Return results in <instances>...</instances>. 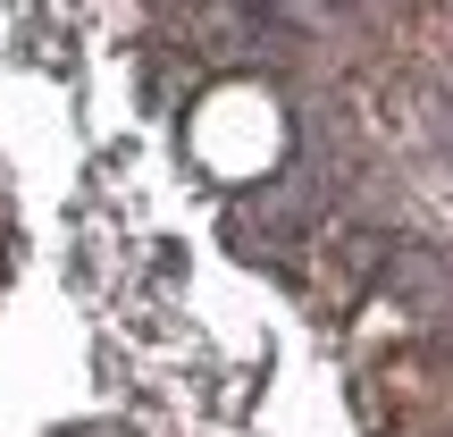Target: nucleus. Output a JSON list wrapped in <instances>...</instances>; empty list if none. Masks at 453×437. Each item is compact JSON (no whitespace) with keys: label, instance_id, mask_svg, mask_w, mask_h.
I'll list each match as a JSON object with an SVG mask.
<instances>
[]
</instances>
